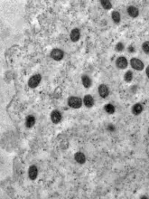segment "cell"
I'll return each mask as SVG.
<instances>
[{
    "label": "cell",
    "instance_id": "10",
    "mask_svg": "<svg viewBox=\"0 0 149 199\" xmlns=\"http://www.w3.org/2000/svg\"><path fill=\"white\" fill-rule=\"evenodd\" d=\"M127 13L131 17H137L139 15V10L134 6H130L127 7Z\"/></svg>",
    "mask_w": 149,
    "mask_h": 199
},
{
    "label": "cell",
    "instance_id": "12",
    "mask_svg": "<svg viewBox=\"0 0 149 199\" xmlns=\"http://www.w3.org/2000/svg\"><path fill=\"white\" fill-rule=\"evenodd\" d=\"M74 158H75V160L78 163H80V164H84L86 161V157L81 152H77L75 155H74Z\"/></svg>",
    "mask_w": 149,
    "mask_h": 199
},
{
    "label": "cell",
    "instance_id": "19",
    "mask_svg": "<svg viewBox=\"0 0 149 199\" xmlns=\"http://www.w3.org/2000/svg\"><path fill=\"white\" fill-rule=\"evenodd\" d=\"M102 7L105 8V9H110L111 7H112V5H111V2L108 1V0H102V1L100 2Z\"/></svg>",
    "mask_w": 149,
    "mask_h": 199
},
{
    "label": "cell",
    "instance_id": "14",
    "mask_svg": "<svg viewBox=\"0 0 149 199\" xmlns=\"http://www.w3.org/2000/svg\"><path fill=\"white\" fill-rule=\"evenodd\" d=\"M34 123H35V118L32 115L27 116V118L25 120V126L27 128H32V127L34 125Z\"/></svg>",
    "mask_w": 149,
    "mask_h": 199
},
{
    "label": "cell",
    "instance_id": "3",
    "mask_svg": "<svg viewBox=\"0 0 149 199\" xmlns=\"http://www.w3.org/2000/svg\"><path fill=\"white\" fill-rule=\"evenodd\" d=\"M64 52L61 49H53L51 52V57L55 61H61L63 58Z\"/></svg>",
    "mask_w": 149,
    "mask_h": 199
},
{
    "label": "cell",
    "instance_id": "24",
    "mask_svg": "<svg viewBox=\"0 0 149 199\" xmlns=\"http://www.w3.org/2000/svg\"><path fill=\"white\" fill-rule=\"evenodd\" d=\"M145 74H146V75H147V77L149 78V65L146 67V70H145Z\"/></svg>",
    "mask_w": 149,
    "mask_h": 199
},
{
    "label": "cell",
    "instance_id": "15",
    "mask_svg": "<svg viewBox=\"0 0 149 199\" xmlns=\"http://www.w3.org/2000/svg\"><path fill=\"white\" fill-rule=\"evenodd\" d=\"M81 82H82V84L85 88H89L90 85H91V80L90 78L88 76V75H82L81 77Z\"/></svg>",
    "mask_w": 149,
    "mask_h": 199
},
{
    "label": "cell",
    "instance_id": "8",
    "mask_svg": "<svg viewBox=\"0 0 149 199\" xmlns=\"http://www.w3.org/2000/svg\"><path fill=\"white\" fill-rule=\"evenodd\" d=\"M70 36H71V40L72 42H77L80 39V37H81V32H80V30L77 29V28L71 30Z\"/></svg>",
    "mask_w": 149,
    "mask_h": 199
},
{
    "label": "cell",
    "instance_id": "25",
    "mask_svg": "<svg viewBox=\"0 0 149 199\" xmlns=\"http://www.w3.org/2000/svg\"><path fill=\"white\" fill-rule=\"evenodd\" d=\"M148 134H149V129H148Z\"/></svg>",
    "mask_w": 149,
    "mask_h": 199
},
{
    "label": "cell",
    "instance_id": "23",
    "mask_svg": "<svg viewBox=\"0 0 149 199\" xmlns=\"http://www.w3.org/2000/svg\"><path fill=\"white\" fill-rule=\"evenodd\" d=\"M128 51H129L130 52H135V49L133 48V46L130 45V46L128 47Z\"/></svg>",
    "mask_w": 149,
    "mask_h": 199
},
{
    "label": "cell",
    "instance_id": "17",
    "mask_svg": "<svg viewBox=\"0 0 149 199\" xmlns=\"http://www.w3.org/2000/svg\"><path fill=\"white\" fill-rule=\"evenodd\" d=\"M105 111L108 114H113L115 112V107L112 104L108 103V104L105 105Z\"/></svg>",
    "mask_w": 149,
    "mask_h": 199
},
{
    "label": "cell",
    "instance_id": "20",
    "mask_svg": "<svg viewBox=\"0 0 149 199\" xmlns=\"http://www.w3.org/2000/svg\"><path fill=\"white\" fill-rule=\"evenodd\" d=\"M142 48H143V51L149 55V41L145 42L142 45Z\"/></svg>",
    "mask_w": 149,
    "mask_h": 199
},
{
    "label": "cell",
    "instance_id": "16",
    "mask_svg": "<svg viewBox=\"0 0 149 199\" xmlns=\"http://www.w3.org/2000/svg\"><path fill=\"white\" fill-rule=\"evenodd\" d=\"M111 17H112L113 21H114L116 24L120 23V14H119L118 11H113V12H112V15H111Z\"/></svg>",
    "mask_w": 149,
    "mask_h": 199
},
{
    "label": "cell",
    "instance_id": "18",
    "mask_svg": "<svg viewBox=\"0 0 149 199\" xmlns=\"http://www.w3.org/2000/svg\"><path fill=\"white\" fill-rule=\"evenodd\" d=\"M124 79H125V81L126 82H131L132 79H133V74H132V71H127L126 74H125V75H124Z\"/></svg>",
    "mask_w": 149,
    "mask_h": 199
},
{
    "label": "cell",
    "instance_id": "2",
    "mask_svg": "<svg viewBox=\"0 0 149 199\" xmlns=\"http://www.w3.org/2000/svg\"><path fill=\"white\" fill-rule=\"evenodd\" d=\"M42 80V76L40 74H35V75H33L30 79H29V82H28V85L29 87L31 88H35L39 85L40 82Z\"/></svg>",
    "mask_w": 149,
    "mask_h": 199
},
{
    "label": "cell",
    "instance_id": "7",
    "mask_svg": "<svg viewBox=\"0 0 149 199\" xmlns=\"http://www.w3.org/2000/svg\"><path fill=\"white\" fill-rule=\"evenodd\" d=\"M51 120L53 123H59L62 120V114L59 111L55 110L51 114Z\"/></svg>",
    "mask_w": 149,
    "mask_h": 199
},
{
    "label": "cell",
    "instance_id": "9",
    "mask_svg": "<svg viewBox=\"0 0 149 199\" xmlns=\"http://www.w3.org/2000/svg\"><path fill=\"white\" fill-rule=\"evenodd\" d=\"M28 175H29L30 179L34 180L37 177V175H38V169H37L35 166H31L28 170Z\"/></svg>",
    "mask_w": 149,
    "mask_h": 199
},
{
    "label": "cell",
    "instance_id": "21",
    "mask_svg": "<svg viewBox=\"0 0 149 199\" xmlns=\"http://www.w3.org/2000/svg\"><path fill=\"white\" fill-rule=\"evenodd\" d=\"M116 50H117L118 52H122V51L124 50V44H123L122 43H118V44H117V45H116Z\"/></svg>",
    "mask_w": 149,
    "mask_h": 199
},
{
    "label": "cell",
    "instance_id": "22",
    "mask_svg": "<svg viewBox=\"0 0 149 199\" xmlns=\"http://www.w3.org/2000/svg\"><path fill=\"white\" fill-rule=\"evenodd\" d=\"M108 130H110V131H113V130H115V127L113 126V125H108Z\"/></svg>",
    "mask_w": 149,
    "mask_h": 199
},
{
    "label": "cell",
    "instance_id": "6",
    "mask_svg": "<svg viewBox=\"0 0 149 199\" xmlns=\"http://www.w3.org/2000/svg\"><path fill=\"white\" fill-rule=\"evenodd\" d=\"M127 64H128L127 60L123 56L118 57L116 61V65L118 69H126L127 67Z\"/></svg>",
    "mask_w": 149,
    "mask_h": 199
},
{
    "label": "cell",
    "instance_id": "13",
    "mask_svg": "<svg viewBox=\"0 0 149 199\" xmlns=\"http://www.w3.org/2000/svg\"><path fill=\"white\" fill-rule=\"evenodd\" d=\"M143 112V105L140 103H137L132 107V112L135 115H139Z\"/></svg>",
    "mask_w": 149,
    "mask_h": 199
},
{
    "label": "cell",
    "instance_id": "4",
    "mask_svg": "<svg viewBox=\"0 0 149 199\" xmlns=\"http://www.w3.org/2000/svg\"><path fill=\"white\" fill-rule=\"evenodd\" d=\"M130 64H131L132 68L137 70V71H142L144 69V63L142 61H140L137 58H132L131 61H130Z\"/></svg>",
    "mask_w": 149,
    "mask_h": 199
},
{
    "label": "cell",
    "instance_id": "11",
    "mask_svg": "<svg viewBox=\"0 0 149 199\" xmlns=\"http://www.w3.org/2000/svg\"><path fill=\"white\" fill-rule=\"evenodd\" d=\"M84 104L86 107L88 108H91L93 105H94V99H93V97L91 95H86L84 97Z\"/></svg>",
    "mask_w": 149,
    "mask_h": 199
},
{
    "label": "cell",
    "instance_id": "5",
    "mask_svg": "<svg viewBox=\"0 0 149 199\" xmlns=\"http://www.w3.org/2000/svg\"><path fill=\"white\" fill-rule=\"evenodd\" d=\"M99 94L101 98H107L108 96L109 90L106 84H100L99 86Z\"/></svg>",
    "mask_w": 149,
    "mask_h": 199
},
{
    "label": "cell",
    "instance_id": "1",
    "mask_svg": "<svg viewBox=\"0 0 149 199\" xmlns=\"http://www.w3.org/2000/svg\"><path fill=\"white\" fill-rule=\"evenodd\" d=\"M68 104L70 107L74 108V109H79L81 107L82 104V101L81 98L79 97H75V96H71L69 98L68 100Z\"/></svg>",
    "mask_w": 149,
    "mask_h": 199
}]
</instances>
